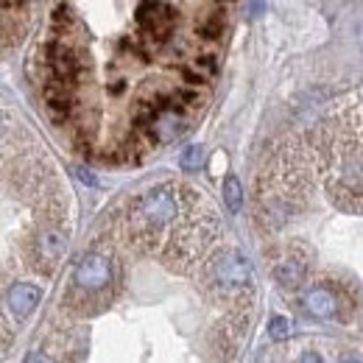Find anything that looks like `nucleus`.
Returning <instances> with one entry per match:
<instances>
[{"instance_id": "nucleus-7", "label": "nucleus", "mask_w": 363, "mask_h": 363, "mask_svg": "<svg viewBox=\"0 0 363 363\" xmlns=\"http://www.w3.org/2000/svg\"><path fill=\"white\" fill-rule=\"evenodd\" d=\"M224 199H227V207L232 213H238L243 207V187L235 177H227V182H224Z\"/></svg>"}, {"instance_id": "nucleus-5", "label": "nucleus", "mask_w": 363, "mask_h": 363, "mask_svg": "<svg viewBox=\"0 0 363 363\" xmlns=\"http://www.w3.org/2000/svg\"><path fill=\"white\" fill-rule=\"evenodd\" d=\"M302 308L316 318H333L338 313L341 302H338V294L330 285H311L302 294Z\"/></svg>"}, {"instance_id": "nucleus-3", "label": "nucleus", "mask_w": 363, "mask_h": 363, "mask_svg": "<svg viewBox=\"0 0 363 363\" xmlns=\"http://www.w3.org/2000/svg\"><path fill=\"white\" fill-rule=\"evenodd\" d=\"M137 26L145 31L148 40L165 43V40L174 34L177 11H174L168 3H162V0H145V3H140V9H137Z\"/></svg>"}, {"instance_id": "nucleus-10", "label": "nucleus", "mask_w": 363, "mask_h": 363, "mask_svg": "<svg viewBox=\"0 0 363 363\" xmlns=\"http://www.w3.org/2000/svg\"><path fill=\"white\" fill-rule=\"evenodd\" d=\"M20 0H0V9H11V6H17Z\"/></svg>"}, {"instance_id": "nucleus-9", "label": "nucleus", "mask_w": 363, "mask_h": 363, "mask_svg": "<svg viewBox=\"0 0 363 363\" xmlns=\"http://www.w3.org/2000/svg\"><path fill=\"white\" fill-rule=\"evenodd\" d=\"M269 335L274 341H282L291 335V318L288 316H274L272 318V327H269Z\"/></svg>"}, {"instance_id": "nucleus-8", "label": "nucleus", "mask_w": 363, "mask_h": 363, "mask_svg": "<svg viewBox=\"0 0 363 363\" xmlns=\"http://www.w3.org/2000/svg\"><path fill=\"white\" fill-rule=\"evenodd\" d=\"M179 165L184 171H199L201 165H204V148L201 145H190V148H184L179 157Z\"/></svg>"}, {"instance_id": "nucleus-2", "label": "nucleus", "mask_w": 363, "mask_h": 363, "mask_svg": "<svg viewBox=\"0 0 363 363\" xmlns=\"http://www.w3.org/2000/svg\"><path fill=\"white\" fill-rule=\"evenodd\" d=\"M112 285V260L101 252H90L79 260L76 272H73V288L84 296H101V291H106Z\"/></svg>"}, {"instance_id": "nucleus-6", "label": "nucleus", "mask_w": 363, "mask_h": 363, "mask_svg": "<svg viewBox=\"0 0 363 363\" xmlns=\"http://www.w3.org/2000/svg\"><path fill=\"white\" fill-rule=\"evenodd\" d=\"M305 272H308V266H305V260H302L299 255H285V257H279L277 266H274V279H277L282 288L294 291V288H299V285L305 282Z\"/></svg>"}, {"instance_id": "nucleus-1", "label": "nucleus", "mask_w": 363, "mask_h": 363, "mask_svg": "<svg viewBox=\"0 0 363 363\" xmlns=\"http://www.w3.org/2000/svg\"><path fill=\"white\" fill-rule=\"evenodd\" d=\"M207 279L224 299H240L252 294V266L238 249L218 252L207 266Z\"/></svg>"}, {"instance_id": "nucleus-4", "label": "nucleus", "mask_w": 363, "mask_h": 363, "mask_svg": "<svg viewBox=\"0 0 363 363\" xmlns=\"http://www.w3.org/2000/svg\"><path fill=\"white\" fill-rule=\"evenodd\" d=\"M43 299V288L40 285H31V282H14L11 288H6L3 294V308H6V316L11 324H23L26 318L37 311Z\"/></svg>"}]
</instances>
